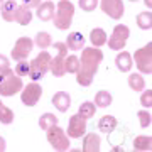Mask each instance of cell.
Returning <instances> with one entry per match:
<instances>
[{
    "mask_svg": "<svg viewBox=\"0 0 152 152\" xmlns=\"http://www.w3.org/2000/svg\"><path fill=\"white\" fill-rule=\"evenodd\" d=\"M102 147V139L96 134H86L83 139V151L85 152H98Z\"/></svg>",
    "mask_w": 152,
    "mask_h": 152,
    "instance_id": "obj_18",
    "label": "cell"
},
{
    "mask_svg": "<svg viewBox=\"0 0 152 152\" xmlns=\"http://www.w3.org/2000/svg\"><path fill=\"white\" fill-rule=\"evenodd\" d=\"M98 2L100 0H80V7L85 12H93L98 7Z\"/></svg>",
    "mask_w": 152,
    "mask_h": 152,
    "instance_id": "obj_33",
    "label": "cell"
},
{
    "mask_svg": "<svg viewBox=\"0 0 152 152\" xmlns=\"http://www.w3.org/2000/svg\"><path fill=\"white\" fill-rule=\"evenodd\" d=\"M134 149L137 152H149L152 149V137L149 135H139L134 139Z\"/></svg>",
    "mask_w": 152,
    "mask_h": 152,
    "instance_id": "obj_22",
    "label": "cell"
},
{
    "mask_svg": "<svg viewBox=\"0 0 152 152\" xmlns=\"http://www.w3.org/2000/svg\"><path fill=\"white\" fill-rule=\"evenodd\" d=\"M4 2H5V0H0V7L4 5Z\"/></svg>",
    "mask_w": 152,
    "mask_h": 152,
    "instance_id": "obj_39",
    "label": "cell"
},
{
    "mask_svg": "<svg viewBox=\"0 0 152 152\" xmlns=\"http://www.w3.org/2000/svg\"><path fill=\"white\" fill-rule=\"evenodd\" d=\"M144 2H145V5L149 7V9H151V7H152V2H151V0H144Z\"/></svg>",
    "mask_w": 152,
    "mask_h": 152,
    "instance_id": "obj_38",
    "label": "cell"
},
{
    "mask_svg": "<svg viewBox=\"0 0 152 152\" xmlns=\"http://www.w3.org/2000/svg\"><path fill=\"white\" fill-rule=\"evenodd\" d=\"M140 105L144 108H151L152 107V90H145L140 95Z\"/></svg>",
    "mask_w": 152,
    "mask_h": 152,
    "instance_id": "obj_34",
    "label": "cell"
},
{
    "mask_svg": "<svg viewBox=\"0 0 152 152\" xmlns=\"http://www.w3.org/2000/svg\"><path fill=\"white\" fill-rule=\"evenodd\" d=\"M107 39H108V36H107V32H105L103 29H93L91 32H90V41H91L93 48H102L103 44H107Z\"/></svg>",
    "mask_w": 152,
    "mask_h": 152,
    "instance_id": "obj_21",
    "label": "cell"
},
{
    "mask_svg": "<svg viewBox=\"0 0 152 152\" xmlns=\"http://www.w3.org/2000/svg\"><path fill=\"white\" fill-rule=\"evenodd\" d=\"M100 9L108 17L118 20L124 17V2L122 0H100Z\"/></svg>",
    "mask_w": 152,
    "mask_h": 152,
    "instance_id": "obj_12",
    "label": "cell"
},
{
    "mask_svg": "<svg viewBox=\"0 0 152 152\" xmlns=\"http://www.w3.org/2000/svg\"><path fill=\"white\" fill-rule=\"evenodd\" d=\"M66 48L71 49V51H80V49L85 48V37H83L81 32H69L68 37H66Z\"/></svg>",
    "mask_w": 152,
    "mask_h": 152,
    "instance_id": "obj_17",
    "label": "cell"
},
{
    "mask_svg": "<svg viewBox=\"0 0 152 152\" xmlns=\"http://www.w3.org/2000/svg\"><path fill=\"white\" fill-rule=\"evenodd\" d=\"M137 118H139V124H140L142 129H147L151 125V113L147 110H139L137 112Z\"/></svg>",
    "mask_w": 152,
    "mask_h": 152,
    "instance_id": "obj_31",
    "label": "cell"
},
{
    "mask_svg": "<svg viewBox=\"0 0 152 152\" xmlns=\"http://www.w3.org/2000/svg\"><path fill=\"white\" fill-rule=\"evenodd\" d=\"M17 2L15 0H5L4 5L0 7L2 19L5 22H15V14H17Z\"/></svg>",
    "mask_w": 152,
    "mask_h": 152,
    "instance_id": "obj_14",
    "label": "cell"
},
{
    "mask_svg": "<svg viewBox=\"0 0 152 152\" xmlns=\"http://www.w3.org/2000/svg\"><path fill=\"white\" fill-rule=\"evenodd\" d=\"M86 132V118H83L81 115H73L69 117V122H68V137L71 139H80L81 135H85Z\"/></svg>",
    "mask_w": 152,
    "mask_h": 152,
    "instance_id": "obj_11",
    "label": "cell"
},
{
    "mask_svg": "<svg viewBox=\"0 0 152 152\" xmlns=\"http://www.w3.org/2000/svg\"><path fill=\"white\" fill-rule=\"evenodd\" d=\"M54 10H56V7L51 0L41 2V5L37 7V17L42 22H49V20H53V17H54Z\"/></svg>",
    "mask_w": 152,
    "mask_h": 152,
    "instance_id": "obj_13",
    "label": "cell"
},
{
    "mask_svg": "<svg viewBox=\"0 0 152 152\" xmlns=\"http://www.w3.org/2000/svg\"><path fill=\"white\" fill-rule=\"evenodd\" d=\"M96 113V105L91 103V102H83L78 108V115H81L83 118H91L93 115Z\"/></svg>",
    "mask_w": 152,
    "mask_h": 152,
    "instance_id": "obj_26",
    "label": "cell"
},
{
    "mask_svg": "<svg viewBox=\"0 0 152 152\" xmlns=\"http://www.w3.org/2000/svg\"><path fill=\"white\" fill-rule=\"evenodd\" d=\"M12 122H14V112L9 107H5L2 103V100H0V124L10 125Z\"/></svg>",
    "mask_w": 152,
    "mask_h": 152,
    "instance_id": "obj_29",
    "label": "cell"
},
{
    "mask_svg": "<svg viewBox=\"0 0 152 152\" xmlns=\"http://www.w3.org/2000/svg\"><path fill=\"white\" fill-rule=\"evenodd\" d=\"M14 73H15L17 76H27L29 75V63L26 59H22V61H17V66H15V69H14Z\"/></svg>",
    "mask_w": 152,
    "mask_h": 152,
    "instance_id": "obj_32",
    "label": "cell"
},
{
    "mask_svg": "<svg viewBox=\"0 0 152 152\" xmlns=\"http://www.w3.org/2000/svg\"><path fill=\"white\" fill-rule=\"evenodd\" d=\"M113 102V98H112V93L107 91V90H100V91L95 95V102L93 103L96 105L98 108H108L110 105Z\"/></svg>",
    "mask_w": 152,
    "mask_h": 152,
    "instance_id": "obj_20",
    "label": "cell"
},
{
    "mask_svg": "<svg viewBox=\"0 0 152 152\" xmlns=\"http://www.w3.org/2000/svg\"><path fill=\"white\" fill-rule=\"evenodd\" d=\"M36 46H39L41 49H48L51 44H53V37H51V34H48V32H39L37 36H36Z\"/></svg>",
    "mask_w": 152,
    "mask_h": 152,
    "instance_id": "obj_30",
    "label": "cell"
},
{
    "mask_svg": "<svg viewBox=\"0 0 152 152\" xmlns=\"http://www.w3.org/2000/svg\"><path fill=\"white\" fill-rule=\"evenodd\" d=\"M130 2H137V0H130Z\"/></svg>",
    "mask_w": 152,
    "mask_h": 152,
    "instance_id": "obj_40",
    "label": "cell"
},
{
    "mask_svg": "<svg viewBox=\"0 0 152 152\" xmlns=\"http://www.w3.org/2000/svg\"><path fill=\"white\" fill-rule=\"evenodd\" d=\"M78 68H80V58L75 56V54L66 56V58H64V71H66V73H75V75H76Z\"/></svg>",
    "mask_w": 152,
    "mask_h": 152,
    "instance_id": "obj_27",
    "label": "cell"
},
{
    "mask_svg": "<svg viewBox=\"0 0 152 152\" xmlns=\"http://www.w3.org/2000/svg\"><path fill=\"white\" fill-rule=\"evenodd\" d=\"M129 86L134 90V91L140 93L144 91V88H145V80L140 76V73H132L129 76Z\"/></svg>",
    "mask_w": 152,
    "mask_h": 152,
    "instance_id": "obj_24",
    "label": "cell"
},
{
    "mask_svg": "<svg viewBox=\"0 0 152 152\" xmlns=\"http://www.w3.org/2000/svg\"><path fill=\"white\" fill-rule=\"evenodd\" d=\"M103 61V53L100 48H86L83 49L80 58V68L76 71V81L81 86H90L93 83V76L96 75L100 63Z\"/></svg>",
    "mask_w": 152,
    "mask_h": 152,
    "instance_id": "obj_1",
    "label": "cell"
},
{
    "mask_svg": "<svg viewBox=\"0 0 152 152\" xmlns=\"http://www.w3.org/2000/svg\"><path fill=\"white\" fill-rule=\"evenodd\" d=\"M32 20V10L27 9L24 5L17 7V14H15V22H19L20 26H29Z\"/></svg>",
    "mask_w": 152,
    "mask_h": 152,
    "instance_id": "obj_23",
    "label": "cell"
},
{
    "mask_svg": "<svg viewBox=\"0 0 152 152\" xmlns=\"http://www.w3.org/2000/svg\"><path fill=\"white\" fill-rule=\"evenodd\" d=\"M22 5L32 10V9H37L41 5V0H22Z\"/></svg>",
    "mask_w": 152,
    "mask_h": 152,
    "instance_id": "obj_35",
    "label": "cell"
},
{
    "mask_svg": "<svg viewBox=\"0 0 152 152\" xmlns=\"http://www.w3.org/2000/svg\"><path fill=\"white\" fill-rule=\"evenodd\" d=\"M137 26H139V29H142V31H149V29L152 27V14L149 10L147 12H140L139 15H137Z\"/></svg>",
    "mask_w": 152,
    "mask_h": 152,
    "instance_id": "obj_25",
    "label": "cell"
},
{
    "mask_svg": "<svg viewBox=\"0 0 152 152\" xmlns=\"http://www.w3.org/2000/svg\"><path fill=\"white\" fill-rule=\"evenodd\" d=\"M51 46H54V48L58 49V56L51 59V68H49V71H51L54 76L61 78V76L66 75L64 58H66V54H68V48H66V44H63V42H53Z\"/></svg>",
    "mask_w": 152,
    "mask_h": 152,
    "instance_id": "obj_8",
    "label": "cell"
},
{
    "mask_svg": "<svg viewBox=\"0 0 152 152\" xmlns=\"http://www.w3.org/2000/svg\"><path fill=\"white\" fill-rule=\"evenodd\" d=\"M46 134H48L49 144L53 145V149H54V151L64 152V151H68V149H69V137H68V134H66V132L63 130L58 124L53 125L51 129H48V130H46Z\"/></svg>",
    "mask_w": 152,
    "mask_h": 152,
    "instance_id": "obj_4",
    "label": "cell"
},
{
    "mask_svg": "<svg viewBox=\"0 0 152 152\" xmlns=\"http://www.w3.org/2000/svg\"><path fill=\"white\" fill-rule=\"evenodd\" d=\"M115 64H117L118 71H122V73H129V71L132 69V66H134L132 54L130 53H127V51H120L118 56H117V59H115Z\"/></svg>",
    "mask_w": 152,
    "mask_h": 152,
    "instance_id": "obj_15",
    "label": "cell"
},
{
    "mask_svg": "<svg viewBox=\"0 0 152 152\" xmlns=\"http://www.w3.org/2000/svg\"><path fill=\"white\" fill-rule=\"evenodd\" d=\"M32 48H34V42L32 39L27 37V36H22V37L17 39L15 46H14V49H12V59L14 61H22V59H27L29 54L32 53Z\"/></svg>",
    "mask_w": 152,
    "mask_h": 152,
    "instance_id": "obj_10",
    "label": "cell"
},
{
    "mask_svg": "<svg viewBox=\"0 0 152 152\" xmlns=\"http://www.w3.org/2000/svg\"><path fill=\"white\" fill-rule=\"evenodd\" d=\"M117 125H118V120L115 118L113 115H105L98 120V129L103 134H112L117 129Z\"/></svg>",
    "mask_w": 152,
    "mask_h": 152,
    "instance_id": "obj_19",
    "label": "cell"
},
{
    "mask_svg": "<svg viewBox=\"0 0 152 152\" xmlns=\"http://www.w3.org/2000/svg\"><path fill=\"white\" fill-rule=\"evenodd\" d=\"M53 105H54L58 110H59L61 113L68 112V108L71 107V96H69V93L58 91L54 96H53Z\"/></svg>",
    "mask_w": 152,
    "mask_h": 152,
    "instance_id": "obj_16",
    "label": "cell"
},
{
    "mask_svg": "<svg viewBox=\"0 0 152 152\" xmlns=\"http://www.w3.org/2000/svg\"><path fill=\"white\" fill-rule=\"evenodd\" d=\"M51 54H49L46 49H42L41 53L37 54L36 59H32V63H29V78L32 80V81H39V80H42L44 75L49 71L51 68Z\"/></svg>",
    "mask_w": 152,
    "mask_h": 152,
    "instance_id": "obj_3",
    "label": "cell"
},
{
    "mask_svg": "<svg viewBox=\"0 0 152 152\" xmlns=\"http://www.w3.org/2000/svg\"><path fill=\"white\" fill-rule=\"evenodd\" d=\"M151 42H147L144 48H139L134 53V63H135L139 73H144V75H151L152 73V54H151Z\"/></svg>",
    "mask_w": 152,
    "mask_h": 152,
    "instance_id": "obj_5",
    "label": "cell"
},
{
    "mask_svg": "<svg viewBox=\"0 0 152 152\" xmlns=\"http://www.w3.org/2000/svg\"><path fill=\"white\" fill-rule=\"evenodd\" d=\"M10 68V63H9V59H7L4 54H0V71H5Z\"/></svg>",
    "mask_w": 152,
    "mask_h": 152,
    "instance_id": "obj_36",
    "label": "cell"
},
{
    "mask_svg": "<svg viewBox=\"0 0 152 152\" xmlns=\"http://www.w3.org/2000/svg\"><path fill=\"white\" fill-rule=\"evenodd\" d=\"M73 17H75V5L69 0H59V4L54 10V17H53L54 26L59 31H66L71 27Z\"/></svg>",
    "mask_w": 152,
    "mask_h": 152,
    "instance_id": "obj_2",
    "label": "cell"
},
{
    "mask_svg": "<svg viewBox=\"0 0 152 152\" xmlns=\"http://www.w3.org/2000/svg\"><path fill=\"white\" fill-rule=\"evenodd\" d=\"M5 149H7V142L4 137H0V152H5Z\"/></svg>",
    "mask_w": 152,
    "mask_h": 152,
    "instance_id": "obj_37",
    "label": "cell"
},
{
    "mask_svg": "<svg viewBox=\"0 0 152 152\" xmlns=\"http://www.w3.org/2000/svg\"><path fill=\"white\" fill-rule=\"evenodd\" d=\"M41 96H42V86H41L39 83L31 81L29 85H26V86L22 88L20 100L26 107H34V105H37Z\"/></svg>",
    "mask_w": 152,
    "mask_h": 152,
    "instance_id": "obj_9",
    "label": "cell"
},
{
    "mask_svg": "<svg viewBox=\"0 0 152 152\" xmlns=\"http://www.w3.org/2000/svg\"><path fill=\"white\" fill-rule=\"evenodd\" d=\"M58 124V117H56L54 113H44L41 115V118H39V127L42 129V130H48V129H51L53 125Z\"/></svg>",
    "mask_w": 152,
    "mask_h": 152,
    "instance_id": "obj_28",
    "label": "cell"
},
{
    "mask_svg": "<svg viewBox=\"0 0 152 152\" xmlns=\"http://www.w3.org/2000/svg\"><path fill=\"white\" fill-rule=\"evenodd\" d=\"M129 37H130V29H129V26L118 24V26L113 29L112 36L107 39V44H108V48L112 49V51H122V49L125 48Z\"/></svg>",
    "mask_w": 152,
    "mask_h": 152,
    "instance_id": "obj_6",
    "label": "cell"
},
{
    "mask_svg": "<svg viewBox=\"0 0 152 152\" xmlns=\"http://www.w3.org/2000/svg\"><path fill=\"white\" fill-rule=\"evenodd\" d=\"M24 88V81L20 76H17L15 73L5 76L0 81V96H14Z\"/></svg>",
    "mask_w": 152,
    "mask_h": 152,
    "instance_id": "obj_7",
    "label": "cell"
}]
</instances>
